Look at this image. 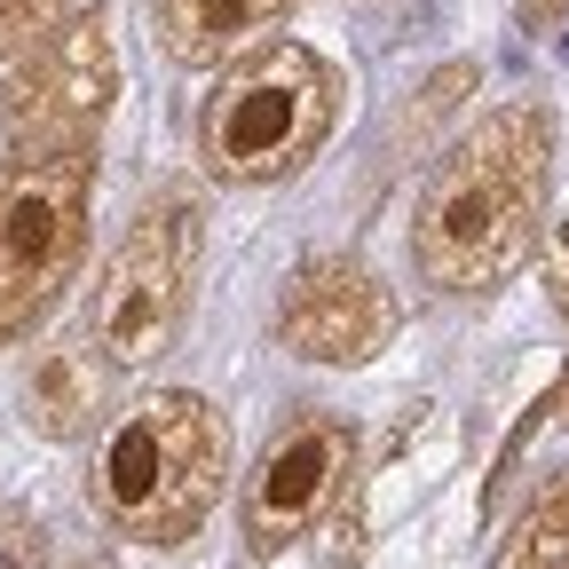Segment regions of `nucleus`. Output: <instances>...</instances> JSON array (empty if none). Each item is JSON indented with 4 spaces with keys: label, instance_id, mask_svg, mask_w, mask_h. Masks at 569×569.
I'll use <instances>...</instances> for the list:
<instances>
[{
    "label": "nucleus",
    "instance_id": "obj_9",
    "mask_svg": "<svg viewBox=\"0 0 569 569\" xmlns=\"http://www.w3.org/2000/svg\"><path fill=\"white\" fill-rule=\"evenodd\" d=\"M111 411V356L96 340H48L17 372V419L40 443H80Z\"/></svg>",
    "mask_w": 569,
    "mask_h": 569
},
{
    "label": "nucleus",
    "instance_id": "obj_5",
    "mask_svg": "<svg viewBox=\"0 0 569 569\" xmlns=\"http://www.w3.org/2000/svg\"><path fill=\"white\" fill-rule=\"evenodd\" d=\"M190 284H198V206L151 198L88 284V340L111 356V372H142L174 348L190 317Z\"/></svg>",
    "mask_w": 569,
    "mask_h": 569
},
{
    "label": "nucleus",
    "instance_id": "obj_16",
    "mask_svg": "<svg viewBox=\"0 0 569 569\" xmlns=\"http://www.w3.org/2000/svg\"><path fill=\"white\" fill-rule=\"evenodd\" d=\"M546 419H561V427H569V372H561V388L546 396Z\"/></svg>",
    "mask_w": 569,
    "mask_h": 569
},
{
    "label": "nucleus",
    "instance_id": "obj_4",
    "mask_svg": "<svg viewBox=\"0 0 569 569\" xmlns=\"http://www.w3.org/2000/svg\"><path fill=\"white\" fill-rule=\"evenodd\" d=\"M88 206H96V151H48V159H0V348L24 340L88 253Z\"/></svg>",
    "mask_w": 569,
    "mask_h": 569
},
{
    "label": "nucleus",
    "instance_id": "obj_7",
    "mask_svg": "<svg viewBox=\"0 0 569 569\" xmlns=\"http://www.w3.org/2000/svg\"><path fill=\"white\" fill-rule=\"evenodd\" d=\"M356 475V427L340 411H301V419H284L261 467L246 475V507H238V530L253 553H284V546H301L332 507H340V490Z\"/></svg>",
    "mask_w": 569,
    "mask_h": 569
},
{
    "label": "nucleus",
    "instance_id": "obj_12",
    "mask_svg": "<svg viewBox=\"0 0 569 569\" xmlns=\"http://www.w3.org/2000/svg\"><path fill=\"white\" fill-rule=\"evenodd\" d=\"M71 17V0H0V63L24 56L32 40H48Z\"/></svg>",
    "mask_w": 569,
    "mask_h": 569
},
{
    "label": "nucleus",
    "instance_id": "obj_8",
    "mask_svg": "<svg viewBox=\"0 0 569 569\" xmlns=\"http://www.w3.org/2000/svg\"><path fill=\"white\" fill-rule=\"evenodd\" d=\"M277 340L301 365H372L396 340V293L348 253H317L277 293Z\"/></svg>",
    "mask_w": 569,
    "mask_h": 569
},
{
    "label": "nucleus",
    "instance_id": "obj_1",
    "mask_svg": "<svg viewBox=\"0 0 569 569\" xmlns=\"http://www.w3.org/2000/svg\"><path fill=\"white\" fill-rule=\"evenodd\" d=\"M553 182V119L538 103H507L475 119L436 159L419 206H411V269L451 301L498 293L538 246Z\"/></svg>",
    "mask_w": 569,
    "mask_h": 569
},
{
    "label": "nucleus",
    "instance_id": "obj_14",
    "mask_svg": "<svg viewBox=\"0 0 569 569\" xmlns=\"http://www.w3.org/2000/svg\"><path fill=\"white\" fill-rule=\"evenodd\" d=\"M546 301H553L561 325H569V213H561L553 238H546Z\"/></svg>",
    "mask_w": 569,
    "mask_h": 569
},
{
    "label": "nucleus",
    "instance_id": "obj_6",
    "mask_svg": "<svg viewBox=\"0 0 569 569\" xmlns=\"http://www.w3.org/2000/svg\"><path fill=\"white\" fill-rule=\"evenodd\" d=\"M111 103H119V48L103 9H71L48 40H32L0 71V134L24 159L96 151Z\"/></svg>",
    "mask_w": 569,
    "mask_h": 569
},
{
    "label": "nucleus",
    "instance_id": "obj_3",
    "mask_svg": "<svg viewBox=\"0 0 569 569\" xmlns=\"http://www.w3.org/2000/svg\"><path fill=\"white\" fill-rule=\"evenodd\" d=\"M332 119H340V71L301 40H277L222 63V80L198 111V159L213 182L238 190L284 182L325 151Z\"/></svg>",
    "mask_w": 569,
    "mask_h": 569
},
{
    "label": "nucleus",
    "instance_id": "obj_11",
    "mask_svg": "<svg viewBox=\"0 0 569 569\" xmlns=\"http://www.w3.org/2000/svg\"><path fill=\"white\" fill-rule=\"evenodd\" d=\"M498 569H569V475H553L515 515L507 546H498Z\"/></svg>",
    "mask_w": 569,
    "mask_h": 569
},
{
    "label": "nucleus",
    "instance_id": "obj_15",
    "mask_svg": "<svg viewBox=\"0 0 569 569\" xmlns=\"http://www.w3.org/2000/svg\"><path fill=\"white\" fill-rule=\"evenodd\" d=\"M515 17H522V32H553L569 17V0H515Z\"/></svg>",
    "mask_w": 569,
    "mask_h": 569
},
{
    "label": "nucleus",
    "instance_id": "obj_2",
    "mask_svg": "<svg viewBox=\"0 0 569 569\" xmlns=\"http://www.w3.org/2000/svg\"><path fill=\"white\" fill-rule=\"evenodd\" d=\"M230 475V419L190 388H159L134 411H119L88 467V507L127 546H182L222 507Z\"/></svg>",
    "mask_w": 569,
    "mask_h": 569
},
{
    "label": "nucleus",
    "instance_id": "obj_10",
    "mask_svg": "<svg viewBox=\"0 0 569 569\" xmlns=\"http://www.w3.org/2000/svg\"><path fill=\"white\" fill-rule=\"evenodd\" d=\"M293 9L301 0H151V24L182 71H213V63L246 56L261 32H277Z\"/></svg>",
    "mask_w": 569,
    "mask_h": 569
},
{
    "label": "nucleus",
    "instance_id": "obj_13",
    "mask_svg": "<svg viewBox=\"0 0 569 569\" xmlns=\"http://www.w3.org/2000/svg\"><path fill=\"white\" fill-rule=\"evenodd\" d=\"M0 569H48V530L24 507H0Z\"/></svg>",
    "mask_w": 569,
    "mask_h": 569
}]
</instances>
